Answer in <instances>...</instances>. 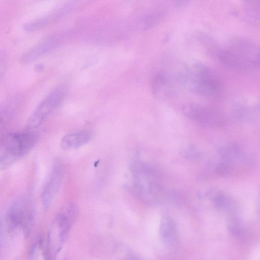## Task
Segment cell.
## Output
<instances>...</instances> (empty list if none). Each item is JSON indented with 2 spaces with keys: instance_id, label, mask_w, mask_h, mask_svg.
I'll return each mask as SVG.
<instances>
[{
  "instance_id": "ffe728a7",
  "label": "cell",
  "mask_w": 260,
  "mask_h": 260,
  "mask_svg": "<svg viewBox=\"0 0 260 260\" xmlns=\"http://www.w3.org/2000/svg\"><path fill=\"white\" fill-rule=\"evenodd\" d=\"M44 66L42 63H37L36 64L34 68V70L36 72H42L44 69Z\"/></svg>"
},
{
  "instance_id": "ba28073f",
  "label": "cell",
  "mask_w": 260,
  "mask_h": 260,
  "mask_svg": "<svg viewBox=\"0 0 260 260\" xmlns=\"http://www.w3.org/2000/svg\"><path fill=\"white\" fill-rule=\"evenodd\" d=\"M64 169L62 163L55 160L43 185L41 201L44 208L48 209L58 192L63 177Z\"/></svg>"
},
{
  "instance_id": "5b68a950",
  "label": "cell",
  "mask_w": 260,
  "mask_h": 260,
  "mask_svg": "<svg viewBox=\"0 0 260 260\" xmlns=\"http://www.w3.org/2000/svg\"><path fill=\"white\" fill-rule=\"evenodd\" d=\"M2 138L4 153L0 160V171L9 168L27 154L36 144L38 136L27 131L8 134Z\"/></svg>"
},
{
  "instance_id": "3957f363",
  "label": "cell",
  "mask_w": 260,
  "mask_h": 260,
  "mask_svg": "<svg viewBox=\"0 0 260 260\" xmlns=\"http://www.w3.org/2000/svg\"><path fill=\"white\" fill-rule=\"evenodd\" d=\"M176 80L190 92L203 96L216 95L220 90V82L207 66L196 62L177 74Z\"/></svg>"
},
{
  "instance_id": "7a4b0ae2",
  "label": "cell",
  "mask_w": 260,
  "mask_h": 260,
  "mask_svg": "<svg viewBox=\"0 0 260 260\" xmlns=\"http://www.w3.org/2000/svg\"><path fill=\"white\" fill-rule=\"evenodd\" d=\"M133 177V190L143 202L154 205L165 198L164 189L159 183L156 170L148 163L140 160L133 161L130 168Z\"/></svg>"
},
{
  "instance_id": "7c38bea8",
  "label": "cell",
  "mask_w": 260,
  "mask_h": 260,
  "mask_svg": "<svg viewBox=\"0 0 260 260\" xmlns=\"http://www.w3.org/2000/svg\"><path fill=\"white\" fill-rule=\"evenodd\" d=\"M159 234L162 242L168 247L175 246L178 242V233L176 223L171 217L164 215L161 219Z\"/></svg>"
},
{
  "instance_id": "2e32d148",
  "label": "cell",
  "mask_w": 260,
  "mask_h": 260,
  "mask_svg": "<svg viewBox=\"0 0 260 260\" xmlns=\"http://www.w3.org/2000/svg\"><path fill=\"white\" fill-rule=\"evenodd\" d=\"M15 101L11 99L0 106V133L7 125L13 111Z\"/></svg>"
},
{
  "instance_id": "9c48e42d",
  "label": "cell",
  "mask_w": 260,
  "mask_h": 260,
  "mask_svg": "<svg viewBox=\"0 0 260 260\" xmlns=\"http://www.w3.org/2000/svg\"><path fill=\"white\" fill-rule=\"evenodd\" d=\"M182 111L187 117L201 124L218 126L224 123V118L219 113L198 104H186L182 107Z\"/></svg>"
},
{
  "instance_id": "ac0fdd59",
  "label": "cell",
  "mask_w": 260,
  "mask_h": 260,
  "mask_svg": "<svg viewBox=\"0 0 260 260\" xmlns=\"http://www.w3.org/2000/svg\"><path fill=\"white\" fill-rule=\"evenodd\" d=\"M182 156L188 159H197L200 157V153L193 146L187 145L180 150Z\"/></svg>"
},
{
  "instance_id": "8992f818",
  "label": "cell",
  "mask_w": 260,
  "mask_h": 260,
  "mask_svg": "<svg viewBox=\"0 0 260 260\" xmlns=\"http://www.w3.org/2000/svg\"><path fill=\"white\" fill-rule=\"evenodd\" d=\"M67 88L64 86H59L52 91L38 105L27 122L28 129L38 127L47 117L63 101L67 93Z\"/></svg>"
},
{
  "instance_id": "d6986e66",
  "label": "cell",
  "mask_w": 260,
  "mask_h": 260,
  "mask_svg": "<svg viewBox=\"0 0 260 260\" xmlns=\"http://www.w3.org/2000/svg\"><path fill=\"white\" fill-rule=\"evenodd\" d=\"M8 63V56L5 52L0 53V79L4 75Z\"/></svg>"
},
{
  "instance_id": "9a60e30c",
  "label": "cell",
  "mask_w": 260,
  "mask_h": 260,
  "mask_svg": "<svg viewBox=\"0 0 260 260\" xmlns=\"http://www.w3.org/2000/svg\"><path fill=\"white\" fill-rule=\"evenodd\" d=\"M208 196L215 207L217 209H228L232 206V202L230 198L219 190H211L208 192Z\"/></svg>"
},
{
  "instance_id": "52a82bcc",
  "label": "cell",
  "mask_w": 260,
  "mask_h": 260,
  "mask_svg": "<svg viewBox=\"0 0 260 260\" xmlns=\"http://www.w3.org/2000/svg\"><path fill=\"white\" fill-rule=\"evenodd\" d=\"M33 210L31 200L27 196L17 199L9 207L6 216L9 228L11 229H26L31 223Z\"/></svg>"
},
{
  "instance_id": "277c9868",
  "label": "cell",
  "mask_w": 260,
  "mask_h": 260,
  "mask_svg": "<svg viewBox=\"0 0 260 260\" xmlns=\"http://www.w3.org/2000/svg\"><path fill=\"white\" fill-rule=\"evenodd\" d=\"M79 214V208L74 203L66 204L52 221L48 232V249L54 257L62 248L71 227Z\"/></svg>"
},
{
  "instance_id": "4fadbf2b",
  "label": "cell",
  "mask_w": 260,
  "mask_h": 260,
  "mask_svg": "<svg viewBox=\"0 0 260 260\" xmlns=\"http://www.w3.org/2000/svg\"><path fill=\"white\" fill-rule=\"evenodd\" d=\"M93 135V132L88 130L69 134L62 139L61 147L65 150L78 148L88 143Z\"/></svg>"
},
{
  "instance_id": "8fae6325",
  "label": "cell",
  "mask_w": 260,
  "mask_h": 260,
  "mask_svg": "<svg viewBox=\"0 0 260 260\" xmlns=\"http://www.w3.org/2000/svg\"><path fill=\"white\" fill-rule=\"evenodd\" d=\"M152 89L153 93L160 99H167L174 93L171 77L165 72H160L154 77Z\"/></svg>"
},
{
  "instance_id": "5bb4252c",
  "label": "cell",
  "mask_w": 260,
  "mask_h": 260,
  "mask_svg": "<svg viewBox=\"0 0 260 260\" xmlns=\"http://www.w3.org/2000/svg\"><path fill=\"white\" fill-rule=\"evenodd\" d=\"M56 11L34 19L24 24L23 29L28 32H35L45 28L57 17Z\"/></svg>"
},
{
  "instance_id": "30bf717a",
  "label": "cell",
  "mask_w": 260,
  "mask_h": 260,
  "mask_svg": "<svg viewBox=\"0 0 260 260\" xmlns=\"http://www.w3.org/2000/svg\"><path fill=\"white\" fill-rule=\"evenodd\" d=\"M59 40L60 37L58 35H53L40 41L21 55V63L27 64L35 62L53 50L58 45Z\"/></svg>"
},
{
  "instance_id": "e0dca14e",
  "label": "cell",
  "mask_w": 260,
  "mask_h": 260,
  "mask_svg": "<svg viewBox=\"0 0 260 260\" xmlns=\"http://www.w3.org/2000/svg\"><path fill=\"white\" fill-rule=\"evenodd\" d=\"M226 227L228 231L237 238H242L246 234L243 223L238 218L231 217L228 220Z\"/></svg>"
},
{
  "instance_id": "6da1fadb",
  "label": "cell",
  "mask_w": 260,
  "mask_h": 260,
  "mask_svg": "<svg viewBox=\"0 0 260 260\" xmlns=\"http://www.w3.org/2000/svg\"><path fill=\"white\" fill-rule=\"evenodd\" d=\"M212 53L222 64L239 72L250 73L259 69V46L245 38H232L225 47H216Z\"/></svg>"
}]
</instances>
